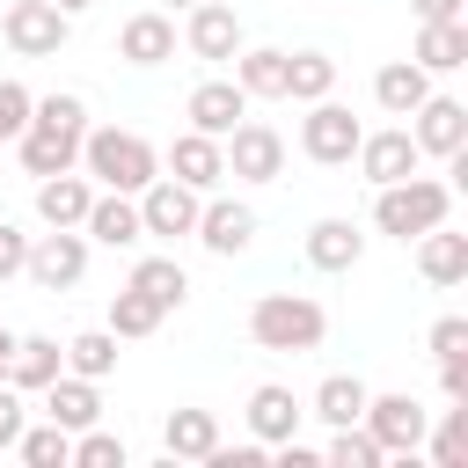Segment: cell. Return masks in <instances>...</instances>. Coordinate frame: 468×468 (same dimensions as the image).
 I'll list each match as a JSON object with an SVG mask.
<instances>
[{"mask_svg": "<svg viewBox=\"0 0 468 468\" xmlns=\"http://www.w3.org/2000/svg\"><path fill=\"white\" fill-rule=\"evenodd\" d=\"M80 132H88V102H80V95H37V102H29V124L15 132L22 176L80 168Z\"/></svg>", "mask_w": 468, "mask_h": 468, "instance_id": "1", "label": "cell"}, {"mask_svg": "<svg viewBox=\"0 0 468 468\" xmlns=\"http://www.w3.org/2000/svg\"><path fill=\"white\" fill-rule=\"evenodd\" d=\"M80 176H88L95 190H124V197H139V190L161 176V154H154L139 132L88 124V132H80Z\"/></svg>", "mask_w": 468, "mask_h": 468, "instance_id": "2", "label": "cell"}, {"mask_svg": "<svg viewBox=\"0 0 468 468\" xmlns=\"http://www.w3.org/2000/svg\"><path fill=\"white\" fill-rule=\"evenodd\" d=\"M322 336H329V314H322V300L314 292H256V307H249V344L256 351H322Z\"/></svg>", "mask_w": 468, "mask_h": 468, "instance_id": "3", "label": "cell"}, {"mask_svg": "<svg viewBox=\"0 0 468 468\" xmlns=\"http://www.w3.org/2000/svg\"><path fill=\"white\" fill-rule=\"evenodd\" d=\"M446 212H453V183H439V176H402V183H380L373 190V227L395 234V241H417Z\"/></svg>", "mask_w": 468, "mask_h": 468, "instance_id": "4", "label": "cell"}, {"mask_svg": "<svg viewBox=\"0 0 468 468\" xmlns=\"http://www.w3.org/2000/svg\"><path fill=\"white\" fill-rule=\"evenodd\" d=\"M22 278H29L37 292H73V285L88 278V234H80V227H51V234H29Z\"/></svg>", "mask_w": 468, "mask_h": 468, "instance_id": "5", "label": "cell"}, {"mask_svg": "<svg viewBox=\"0 0 468 468\" xmlns=\"http://www.w3.org/2000/svg\"><path fill=\"white\" fill-rule=\"evenodd\" d=\"M358 132H366V124H358L336 95H322V102H307V117H300V154H307L314 168H351Z\"/></svg>", "mask_w": 468, "mask_h": 468, "instance_id": "6", "label": "cell"}, {"mask_svg": "<svg viewBox=\"0 0 468 468\" xmlns=\"http://www.w3.org/2000/svg\"><path fill=\"white\" fill-rule=\"evenodd\" d=\"M219 154H227V176H234V183H278V176H285V132L263 124V117H241V124L219 139Z\"/></svg>", "mask_w": 468, "mask_h": 468, "instance_id": "7", "label": "cell"}, {"mask_svg": "<svg viewBox=\"0 0 468 468\" xmlns=\"http://www.w3.org/2000/svg\"><path fill=\"white\" fill-rule=\"evenodd\" d=\"M0 37H7V51H15V58H58V44L73 37V15H66V7H51V0H7Z\"/></svg>", "mask_w": 468, "mask_h": 468, "instance_id": "8", "label": "cell"}, {"mask_svg": "<svg viewBox=\"0 0 468 468\" xmlns=\"http://www.w3.org/2000/svg\"><path fill=\"white\" fill-rule=\"evenodd\" d=\"M366 431H373V446L395 461V453H417L424 446V431H431V410L417 402V395H366V417H358Z\"/></svg>", "mask_w": 468, "mask_h": 468, "instance_id": "9", "label": "cell"}, {"mask_svg": "<svg viewBox=\"0 0 468 468\" xmlns=\"http://www.w3.org/2000/svg\"><path fill=\"white\" fill-rule=\"evenodd\" d=\"M197 205H205V190H190V183H176V176H154V183L139 190V227H146L154 241H183V234L197 227Z\"/></svg>", "mask_w": 468, "mask_h": 468, "instance_id": "10", "label": "cell"}, {"mask_svg": "<svg viewBox=\"0 0 468 468\" xmlns=\"http://www.w3.org/2000/svg\"><path fill=\"white\" fill-rule=\"evenodd\" d=\"M358 176L380 190V183H402V176H417L424 168V154H417V139H410V124H380V132H358Z\"/></svg>", "mask_w": 468, "mask_h": 468, "instance_id": "11", "label": "cell"}, {"mask_svg": "<svg viewBox=\"0 0 468 468\" xmlns=\"http://www.w3.org/2000/svg\"><path fill=\"white\" fill-rule=\"evenodd\" d=\"M410 139H417V154L453 161V154L468 146V102H461V95H424V102L410 110Z\"/></svg>", "mask_w": 468, "mask_h": 468, "instance_id": "12", "label": "cell"}, {"mask_svg": "<svg viewBox=\"0 0 468 468\" xmlns=\"http://www.w3.org/2000/svg\"><path fill=\"white\" fill-rule=\"evenodd\" d=\"M183 51L205 58V66H227V58L241 51V15H234L227 0H197L190 22H183Z\"/></svg>", "mask_w": 468, "mask_h": 468, "instance_id": "13", "label": "cell"}, {"mask_svg": "<svg viewBox=\"0 0 468 468\" xmlns=\"http://www.w3.org/2000/svg\"><path fill=\"white\" fill-rule=\"evenodd\" d=\"M190 234H197V249H205V256H241V249L256 241V212H249L241 197H212V190H205V205H197V227H190Z\"/></svg>", "mask_w": 468, "mask_h": 468, "instance_id": "14", "label": "cell"}, {"mask_svg": "<svg viewBox=\"0 0 468 468\" xmlns=\"http://www.w3.org/2000/svg\"><path fill=\"white\" fill-rule=\"evenodd\" d=\"M183 117H190V132H205V139H227V132L249 117V95L234 88V73H212V80H197V88H190Z\"/></svg>", "mask_w": 468, "mask_h": 468, "instance_id": "15", "label": "cell"}, {"mask_svg": "<svg viewBox=\"0 0 468 468\" xmlns=\"http://www.w3.org/2000/svg\"><path fill=\"white\" fill-rule=\"evenodd\" d=\"M80 234H88V249H139V241H146V227H139V197H124V190H95Z\"/></svg>", "mask_w": 468, "mask_h": 468, "instance_id": "16", "label": "cell"}, {"mask_svg": "<svg viewBox=\"0 0 468 468\" xmlns=\"http://www.w3.org/2000/svg\"><path fill=\"white\" fill-rule=\"evenodd\" d=\"M117 58H124V66H168V58H176V15H168V7H139V15L117 29Z\"/></svg>", "mask_w": 468, "mask_h": 468, "instance_id": "17", "label": "cell"}, {"mask_svg": "<svg viewBox=\"0 0 468 468\" xmlns=\"http://www.w3.org/2000/svg\"><path fill=\"white\" fill-rule=\"evenodd\" d=\"M161 168H168L176 183H190V190H219V183H227V154H219V139H205V132H176V146L161 154Z\"/></svg>", "mask_w": 468, "mask_h": 468, "instance_id": "18", "label": "cell"}, {"mask_svg": "<svg viewBox=\"0 0 468 468\" xmlns=\"http://www.w3.org/2000/svg\"><path fill=\"white\" fill-rule=\"evenodd\" d=\"M300 395L292 388H278V380H263V388H249V439H263V446H285V439H300Z\"/></svg>", "mask_w": 468, "mask_h": 468, "instance_id": "19", "label": "cell"}, {"mask_svg": "<svg viewBox=\"0 0 468 468\" xmlns=\"http://www.w3.org/2000/svg\"><path fill=\"white\" fill-rule=\"evenodd\" d=\"M44 395V417L51 424H66V431H88V424H102V380H80V373H58L51 388H37Z\"/></svg>", "mask_w": 468, "mask_h": 468, "instance_id": "20", "label": "cell"}, {"mask_svg": "<svg viewBox=\"0 0 468 468\" xmlns=\"http://www.w3.org/2000/svg\"><path fill=\"white\" fill-rule=\"evenodd\" d=\"M88 197H95V183H88L80 168L37 176V219H44V227H80V219H88Z\"/></svg>", "mask_w": 468, "mask_h": 468, "instance_id": "21", "label": "cell"}, {"mask_svg": "<svg viewBox=\"0 0 468 468\" xmlns=\"http://www.w3.org/2000/svg\"><path fill=\"white\" fill-rule=\"evenodd\" d=\"M358 256H366V234H358V219H314L307 227V263L314 271H358Z\"/></svg>", "mask_w": 468, "mask_h": 468, "instance_id": "22", "label": "cell"}, {"mask_svg": "<svg viewBox=\"0 0 468 468\" xmlns=\"http://www.w3.org/2000/svg\"><path fill=\"white\" fill-rule=\"evenodd\" d=\"M58 373H66V344H58V336H15V358H7V388L37 395V388H51Z\"/></svg>", "mask_w": 468, "mask_h": 468, "instance_id": "23", "label": "cell"}, {"mask_svg": "<svg viewBox=\"0 0 468 468\" xmlns=\"http://www.w3.org/2000/svg\"><path fill=\"white\" fill-rule=\"evenodd\" d=\"M227 66H234V88H241L249 102H285V51H271V44L249 51V44H241Z\"/></svg>", "mask_w": 468, "mask_h": 468, "instance_id": "24", "label": "cell"}, {"mask_svg": "<svg viewBox=\"0 0 468 468\" xmlns=\"http://www.w3.org/2000/svg\"><path fill=\"white\" fill-rule=\"evenodd\" d=\"M417 271H424L431 285H461V278H468V234H453L446 219L424 227V234H417Z\"/></svg>", "mask_w": 468, "mask_h": 468, "instance_id": "25", "label": "cell"}, {"mask_svg": "<svg viewBox=\"0 0 468 468\" xmlns=\"http://www.w3.org/2000/svg\"><path fill=\"white\" fill-rule=\"evenodd\" d=\"M219 446V417L212 410H168L161 417V453L168 461H205Z\"/></svg>", "mask_w": 468, "mask_h": 468, "instance_id": "26", "label": "cell"}, {"mask_svg": "<svg viewBox=\"0 0 468 468\" xmlns=\"http://www.w3.org/2000/svg\"><path fill=\"white\" fill-rule=\"evenodd\" d=\"M424 73H461L468 66V15L461 22H417V51H410Z\"/></svg>", "mask_w": 468, "mask_h": 468, "instance_id": "27", "label": "cell"}, {"mask_svg": "<svg viewBox=\"0 0 468 468\" xmlns=\"http://www.w3.org/2000/svg\"><path fill=\"white\" fill-rule=\"evenodd\" d=\"M424 95H431V73H424L417 58H388V66L373 73V102H380L388 117H410Z\"/></svg>", "mask_w": 468, "mask_h": 468, "instance_id": "28", "label": "cell"}, {"mask_svg": "<svg viewBox=\"0 0 468 468\" xmlns=\"http://www.w3.org/2000/svg\"><path fill=\"white\" fill-rule=\"evenodd\" d=\"M124 285H139V292H146V300H154V307H161V314H176V307H183V300H190V271H183V263H176V256H139V263H132V278H124Z\"/></svg>", "mask_w": 468, "mask_h": 468, "instance_id": "29", "label": "cell"}, {"mask_svg": "<svg viewBox=\"0 0 468 468\" xmlns=\"http://www.w3.org/2000/svg\"><path fill=\"white\" fill-rule=\"evenodd\" d=\"M366 395H373V388H366L358 373H329V380L314 388V402H307V417H322L329 431H336V424H358V417H366Z\"/></svg>", "mask_w": 468, "mask_h": 468, "instance_id": "30", "label": "cell"}, {"mask_svg": "<svg viewBox=\"0 0 468 468\" xmlns=\"http://www.w3.org/2000/svg\"><path fill=\"white\" fill-rule=\"evenodd\" d=\"M329 88H336L329 51H285V102H322Z\"/></svg>", "mask_w": 468, "mask_h": 468, "instance_id": "31", "label": "cell"}, {"mask_svg": "<svg viewBox=\"0 0 468 468\" xmlns=\"http://www.w3.org/2000/svg\"><path fill=\"white\" fill-rule=\"evenodd\" d=\"M161 322H168V314H161V307H154V300H146L139 285H124V292H110V322H102V329H110L117 344H132V336H154Z\"/></svg>", "mask_w": 468, "mask_h": 468, "instance_id": "32", "label": "cell"}, {"mask_svg": "<svg viewBox=\"0 0 468 468\" xmlns=\"http://www.w3.org/2000/svg\"><path fill=\"white\" fill-rule=\"evenodd\" d=\"M66 373H80V380H110V373H117V336H110V329H80V336H66Z\"/></svg>", "mask_w": 468, "mask_h": 468, "instance_id": "33", "label": "cell"}, {"mask_svg": "<svg viewBox=\"0 0 468 468\" xmlns=\"http://www.w3.org/2000/svg\"><path fill=\"white\" fill-rule=\"evenodd\" d=\"M15 453L29 461V468H66V453H73V431L66 424H22V439H15Z\"/></svg>", "mask_w": 468, "mask_h": 468, "instance_id": "34", "label": "cell"}, {"mask_svg": "<svg viewBox=\"0 0 468 468\" xmlns=\"http://www.w3.org/2000/svg\"><path fill=\"white\" fill-rule=\"evenodd\" d=\"M424 446H431V468H461L468 461V402H453L439 417V431H424Z\"/></svg>", "mask_w": 468, "mask_h": 468, "instance_id": "35", "label": "cell"}, {"mask_svg": "<svg viewBox=\"0 0 468 468\" xmlns=\"http://www.w3.org/2000/svg\"><path fill=\"white\" fill-rule=\"evenodd\" d=\"M132 453H124V439L117 431H102V424H88V431H73V453H66V468H124Z\"/></svg>", "mask_w": 468, "mask_h": 468, "instance_id": "36", "label": "cell"}, {"mask_svg": "<svg viewBox=\"0 0 468 468\" xmlns=\"http://www.w3.org/2000/svg\"><path fill=\"white\" fill-rule=\"evenodd\" d=\"M322 461H329V468H380L388 453L373 446V431H366V424H336V439L322 446Z\"/></svg>", "mask_w": 468, "mask_h": 468, "instance_id": "37", "label": "cell"}, {"mask_svg": "<svg viewBox=\"0 0 468 468\" xmlns=\"http://www.w3.org/2000/svg\"><path fill=\"white\" fill-rule=\"evenodd\" d=\"M29 102H37V95H29L22 80H0V146H15V132L29 124Z\"/></svg>", "mask_w": 468, "mask_h": 468, "instance_id": "38", "label": "cell"}, {"mask_svg": "<svg viewBox=\"0 0 468 468\" xmlns=\"http://www.w3.org/2000/svg\"><path fill=\"white\" fill-rule=\"evenodd\" d=\"M424 344H431V358H453V351H468V314H439Z\"/></svg>", "mask_w": 468, "mask_h": 468, "instance_id": "39", "label": "cell"}, {"mask_svg": "<svg viewBox=\"0 0 468 468\" xmlns=\"http://www.w3.org/2000/svg\"><path fill=\"white\" fill-rule=\"evenodd\" d=\"M22 424H29V410H22V388H7V380H0V453H15Z\"/></svg>", "mask_w": 468, "mask_h": 468, "instance_id": "40", "label": "cell"}, {"mask_svg": "<svg viewBox=\"0 0 468 468\" xmlns=\"http://www.w3.org/2000/svg\"><path fill=\"white\" fill-rule=\"evenodd\" d=\"M22 256H29V234H22L15 219H0V285L22 278Z\"/></svg>", "mask_w": 468, "mask_h": 468, "instance_id": "41", "label": "cell"}, {"mask_svg": "<svg viewBox=\"0 0 468 468\" xmlns=\"http://www.w3.org/2000/svg\"><path fill=\"white\" fill-rule=\"evenodd\" d=\"M439 388H446V402H468V351L439 358Z\"/></svg>", "mask_w": 468, "mask_h": 468, "instance_id": "42", "label": "cell"}, {"mask_svg": "<svg viewBox=\"0 0 468 468\" xmlns=\"http://www.w3.org/2000/svg\"><path fill=\"white\" fill-rule=\"evenodd\" d=\"M417 7V22H461L468 15V0H410Z\"/></svg>", "mask_w": 468, "mask_h": 468, "instance_id": "43", "label": "cell"}, {"mask_svg": "<svg viewBox=\"0 0 468 468\" xmlns=\"http://www.w3.org/2000/svg\"><path fill=\"white\" fill-rule=\"evenodd\" d=\"M7 358H15V329H0V380H7Z\"/></svg>", "mask_w": 468, "mask_h": 468, "instance_id": "44", "label": "cell"}, {"mask_svg": "<svg viewBox=\"0 0 468 468\" xmlns=\"http://www.w3.org/2000/svg\"><path fill=\"white\" fill-rule=\"evenodd\" d=\"M51 7H66V15H80V7H95V0H51Z\"/></svg>", "mask_w": 468, "mask_h": 468, "instance_id": "45", "label": "cell"}, {"mask_svg": "<svg viewBox=\"0 0 468 468\" xmlns=\"http://www.w3.org/2000/svg\"><path fill=\"white\" fill-rule=\"evenodd\" d=\"M161 7H197V0H161Z\"/></svg>", "mask_w": 468, "mask_h": 468, "instance_id": "46", "label": "cell"}]
</instances>
